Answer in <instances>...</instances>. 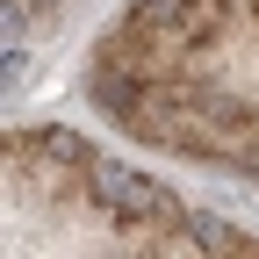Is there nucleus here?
Returning <instances> with one entry per match:
<instances>
[{
	"instance_id": "nucleus-1",
	"label": "nucleus",
	"mask_w": 259,
	"mask_h": 259,
	"mask_svg": "<svg viewBox=\"0 0 259 259\" xmlns=\"http://www.w3.org/2000/svg\"><path fill=\"white\" fill-rule=\"evenodd\" d=\"M194 51H202V44H194L187 29L151 22V15H137V8H130V22L108 36V65H122V72H137V79H173Z\"/></svg>"
},
{
	"instance_id": "nucleus-2",
	"label": "nucleus",
	"mask_w": 259,
	"mask_h": 259,
	"mask_svg": "<svg viewBox=\"0 0 259 259\" xmlns=\"http://www.w3.org/2000/svg\"><path fill=\"white\" fill-rule=\"evenodd\" d=\"M8 158H15V173H29L36 187H72V173L94 166L87 137H72V130H15Z\"/></svg>"
},
{
	"instance_id": "nucleus-3",
	"label": "nucleus",
	"mask_w": 259,
	"mask_h": 259,
	"mask_svg": "<svg viewBox=\"0 0 259 259\" xmlns=\"http://www.w3.org/2000/svg\"><path fill=\"white\" fill-rule=\"evenodd\" d=\"M194 245L202 252H231V259H259V238L231 231V223H194Z\"/></svg>"
},
{
	"instance_id": "nucleus-4",
	"label": "nucleus",
	"mask_w": 259,
	"mask_h": 259,
	"mask_svg": "<svg viewBox=\"0 0 259 259\" xmlns=\"http://www.w3.org/2000/svg\"><path fill=\"white\" fill-rule=\"evenodd\" d=\"M238 8H245V15H252V22H259V0H238Z\"/></svg>"
},
{
	"instance_id": "nucleus-5",
	"label": "nucleus",
	"mask_w": 259,
	"mask_h": 259,
	"mask_svg": "<svg viewBox=\"0 0 259 259\" xmlns=\"http://www.w3.org/2000/svg\"><path fill=\"white\" fill-rule=\"evenodd\" d=\"M15 8H36V0H15Z\"/></svg>"
}]
</instances>
